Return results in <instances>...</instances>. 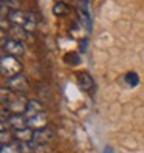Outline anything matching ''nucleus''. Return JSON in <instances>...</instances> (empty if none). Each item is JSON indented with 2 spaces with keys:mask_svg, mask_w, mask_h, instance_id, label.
<instances>
[{
  "mask_svg": "<svg viewBox=\"0 0 144 153\" xmlns=\"http://www.w3.org/2000/svg\"><path fill=\"white\" fill-rule=\"evenodd\" d=\"M0 141H2V146L11 144V142H14V134L8 133V130H3L2 133H0Z\"/></svg>",
  "mask_w": 144,
  "mask_h": 153,
  "instance_id": "f3484780",
  "label": "nucleus"
},
{
  "mask_svg": "<svg viewBox=\"0 0 144 153\" xmlns=\"http://www.w3.org/2000/svg\"><path fill=\"white\" fill-rule=\"evenodd\" d=\"M14 141L20 142V144H33V138H34V130H31L30 127H25L20 130H14Z\"/></svg>",
  "mask_w": 144,
  "mask_h": 153,
  "instance_id": "0eeeda50",
  "label": "nucleus"
},
{
  "mask_svg": "<svg viewBox=\"0 0 144 153\" xmlns=\"http://www.w3.org/2000/svg\"><path fill=\"white\" fill-rule=\"evenodd\" d=\"M8 121V125L13 130H20L28 127V119L25 118L23 114H8V118H5Z\"/></svg>",
  "mask_w": 144,
  "mask_h": 153,
  "instance_id": "6e6552de",
  "label": "nucleus"
},
{
  "mask_svg": "<svg viewBox=\"0 0 144 153\" xmlns=\"http://www.w3.org/2000/svg\"><path fill=\"white\" fill-rule=\"evenodd\" d=\"M124 80L127 82L129 87H137L140 84V76L135 73V71H129V73L124 76Z\"/></svg>",
  "mask_w": 144,
  "mask_h": 153,
  "instance_id": "dca6fc26",
  "label": "nucleus"
},
{
  "mask_svg": "<svg viewBox=\"0 0 144 153\" xmlns=\"http://www.w3.org/2000/svg\"><path fill=\"white\" fill-rule=\"evenodd\" d=\"M48 125V116L45 113H40V114H36L33 118H28V127L31 130H40V128H45Z\"/></svg>",
  "mask_w": 144,
  "mask_h": 153,
  "instance_id": "1a4fd4ad",
  "label": "nucleus"
},
{
  "mask_svg": "<svg viewBox=\"0 0 144 153\" xmlns=\"http://www.w3.org/2000/svg\"><path fill=\"white\" fill-rule=\"evenodd\" d=\"M40 113H43V105H42V102L37 101V99H30V101L26 102V110H25L26 119L33 118V116H36V114H40Z\"/></svg>",
  "mask_w": 144,
  "mask_h": 153,
  "instance_id": "9b49d317",
  "label": "nucleus"
},
{
  "mask_svg": "<svg viewBox=\"0 0 144 153\" xmlns=\"http://www.w3.org/2000/svg\"><path fill=\"white\" fill-rule=\"evenodd\" d=\"M8 34H10V39H16V40H25L28 37V33L23 26H19V25H11L8 28Z\"/></svg>",
  "mask_w": 144,
  "mask_h": 153,
  "instance_id": "f8f14e48",
  "label": "nucleus"
},
{
  "mask_svg": "<svg viewBox=\"0 0 144 153\" xmlns=\"http://www.w3.org/2000/svg\"><path fill=\"white\" fill-rule=\"evenodd\" d=\"M78 85L82 91H92L95 88V80L88 73L82 71V73H78Z\"/></svg>",
  "mask_w": 144,
  "mask_h": 153,
  "instance_id": "9d476101",
  "label": "nucleus"
},
{
  "mask_svg": "<svg viewBox=\"0 0 144 153\" xmlns=\"http://www.w3.org/2000/svg\"><path fill=\"white\" fill-rule=\"evenodd\" d=\"M104 153H113V149L112 147H105L104 149Z\"/></svg>",
  "mask_w": 144,
  "mask_h": 153,
  "instance_id": "6ab92c4d",
  "label": "nucleus"
},
{
  "mask_svg": "<svg viewBox=\"0 0 144 153\" xmlns=\"http://www.w3.org/2000/svg\"><path fill=\"white\" fill-rule=\"evenodd\" d=\"M54 138V131L50 127H45L40 130H34V138H33V144L34 146H47L50 144Z\"/></svg>",
  "mask_w": 144,
  "mask_h": 153,
  "instance_id": "39448f33",
  "label": "nucleus"
},
{
  "mask_svg": "<svg viewBox=\"0 0 144 153\" xmlns=\"http://www.w3.org/2000/svg\"><path fill=\"white\" fill-rule=\"evenodd\" d=\"M23 147V144L20 142H11V144H6V146H2V149H0V153H22V149Z\"/></svg>",
  "mask_w": 144,
  "mask_h": 153,
  "instance_id": "ddd939ff",
  "label": "nucleus"
},
{
  "mask_svg": "<svg viewBox=\"0 0 144 153\" xmlns=\"http://www.w3.org/2000/svg\"><path fill=\"white\" fill-rule=\"evenodd\" d=\"M68 5L65 2H56L54 5H53V14H54L56 17H65L68 14Z\"/></svg>",
  "mask_w": 144,
  "mask_h": 153,
  "instance_id": "4468645a",
  "label": "nucleus"
},
{
  "mask_svg": "<svg viewBox=\"0 0 144 153\" xmlns=\"http://www.w3.org/2000/svg\"><path fill=\"white\" fill-rule=\"evenodd\" d=\"M65 62H68V64H71V65H78L81 62V59L78 56V53H68V54L65 56Z\"/></svg>",
  "mask_w": 144,
  "mask_h": 153,
  "instance_id": "a211bd4d",
  "label": "nucleus"
},
{
  "mask_svg": "<svg viewBox=\"0 0 144 153\" xmlns=\"http://www.w3.org/2000/svg\"><path fill=\"white\" fill-rule=\"evenodd\" d=\"M3 51L8 56H14L19 59L25 54V43L16 39H3Z\"/></svg>",
  "mask_w": 144,
  "mask_h": 153,
  "instance_id": "7ed1b4c3",
  "label": "nucleus"
},
{
  "mask_svg": "<svg viewBox=\"0 0 144 153\" xmlns=\"http://www.w3.org/2000/svg\"><path fill=\"white\" fill-rule=\"evenodd\" d=\"M26 102L28 101H25V97L22 94H16V97L14 99L10 97V101H8L3 107L8 108V111H11V114H22L26 110Z\"/></svg>",
  "mask_w": 144,
  "mask_h": 153,
  "instance_id": "20e7f679",
  "label": "nucleus"
},
{
  "mask_svg": "<svg viewBox=\"0 0 144 153\" xmlns=\"http://www.w3.org/2000/svg\"><path fill=\"white\" fill-rule=\"evenodd\" d=\"M6 88L10 90L11 93H16V94H22L23 91H26L28 88V79H26L25 74H17V76H13L6 80Z\"/></svg>",
  "mask_w": 144,
  "mask_h": 153,
  "instance_id": "f03ea898",
  "label": "nucleus"
},
{
  "mask_svg": "<svg viewBox=\"0 0 144 153\" xmlns=\"http://www.w3.org/2000/svg\"><path fill=\"white\" fill-rule=\"evenodd\" d=\"M23 28L26 30V33H34L36 28H37V20H36V16H33L31 13H28V20L23 25Z\"/></svg>",
  "mask_w": 144,
  "mask_h": 153,
  "instance_id": "2eb2a0df",
  "label": "nucleus"
},
{
  "mask_svg": "<svg viewBox=\"0 0 144 153\" xmlns=\"http://www.w3.org/2000/svg\"><path fill=\"white\" fill-rule=\"evenodd\" d=\"M8 20L11 22V25H19V26H23L28 20V13L17 8V10H11L8 13Z\"/></svg>",
  "mask_w": 144,
  "mask_h": 153,
  "instance_id": "423d86ee",
  "label": "nucleus"
},
{
  "mask_svg": "<svg viewBox=\"0 0 144 153\" xmlns=\"http://www.w3.org/2000/svg\"><path fill=\"white\" fill-rule=\"evenodd\" d=\"M0 68H2V74L6 79H10L13 76H17V74L22 73L20 60L17 57H14V56H8V54H5L2 57V60H0Z\"/></svg>",
  "mask_w": 144,
  "mask_h": 153,
  "instance_id": "f257e3e1",
  "label": "nucleus"
}]
</instances>
